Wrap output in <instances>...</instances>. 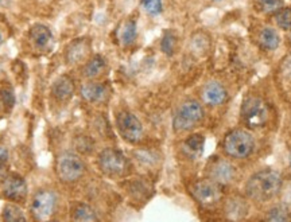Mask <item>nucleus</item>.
<instances>
[{"label": "nucleus", "mask_w": 291, "mask_h": 222, "mask_svg": "<svg viewBox=\"0 0 291 222\" xmlns=\"http://www.w3.org/2000/svg\"><path fill=\"white\" fill-rule=\"evenodd\" d=\"M282 176L274 170H263L254 174L245 183V194L255 202H267L275 198L282 189Z\"/></svg>", "instance_id": "1"}, {"label": "nucleus", "mask_w": 291, "mask_h": 222, "mask_svg": "<svg viewBox=\"0 0 291 222\" xmlns=\"http://www.w3.org/2000/svg\"><path fill=\"white\" fill-rule=\"evenodd\" d=\"M224 152L233 159H244L252 154L255 140L252 135L244 129H233L225 135L223 143Z\"/></svg>", "instance_id": "2"}, {"label": "nucleus", "mask_w": 291, "mask_h": 222, "mask_svg": "<svg viewBox=\"0 0 291 222\" xmlns=\"http://www.w3.org/2000/svg\"><path fill=\"white\" fill-rule=\"evenodd\" d=\"M202 117H204L202 107L194 100H188L182 102L179 108L177 109L173 119V128L176 132L190 131L202 120Z\"/></svg>", "instance_id": "3"}, {"label": "nucleus", "mask_w": 291, "mask_h": 222, "mask_svg": "<svg viewBox=\"0 0 291 222\" xmlns=\"http://www.w3.org/2000/svg\"><path fill=\"white\" fill-rule=\"evenodd\" d=\"M55 173L62 182L72 183L79 180L85 173V164L82 159L73 152H64L57 158Z\"/></svg>", "instance_id": "4"}, {"label": "nucleus", "mask_w": 291, "mask_h": 222, "mask_svg": "<svg viewBox=\"0 0 291 222\" xmlns=\"http://www.w3.org/2000/svg\"><path fill=\"white\" fill-rule=\"evenodd\" d=\"M242 117L251 128H259L266 124L268 119V108L266 102L259 97H248L242 102Z\"/></svg>", "instance_id": "5"}, {"label": "nucleus", "mask_w": 291, "mask_h": 222, "mask_svg": "<svg viewBox=\"0 0 291 222\" xmlns=\"http://www.w3.org/2000/svg\"><path fill=\"white\" fill-rule=\"evenodd\" d=\"M98 167L101 173L108 176H120L128 167V160L120 151L115 148H105L98 155Z\"/></svg>", "instance_id": "6"}, {"label": "nucleus", "mask_w": 291, "mask_h": 222, "mask_svg": "<svg viewBox=\"0 0 291 222\" xmlns=\"http://www.w3.org/2000/svg\"><path fill=\"white\" fill-rule=\"evenodd\" d=\"M117 131L128 143H138L143 138V126L140 120L131 112L121 111L116 116Z\"/></svg>", "instance_id": "7"}, {"label": "nucleus", "mask_w": 291, "mask_h": 222, "mask_svg": "<svg viewBox=\"0 0 291 222\" xmlns=\"http://www.w3.org/2000/svg\"><path fill=\"white\" fill-rule=\"evenodd\" d=\"M214 180L202 179L195 182L192 187V194L194 199L204 207H213L221 199V189Z\"/></svg>", "instance_id": "8"}, {"label": "nucleus", "mask_w": 291, "mask_h": 222, "mask_svg": "<svg viewBox=\"0 0 291 222\" xmlns=\"http://www.w3.org/2000/svg\"><path fill=\"white\" fill-rule=\"evenodd\" d=\"M57 198L55 194L50 190H41L32 197L31 201V213L35 220L43 221L54 213Z\"/></svg>", "instance_id": "9"}, {"label": "nucleus", "mask_w": 291, "mask_h": 222, "mask_svg": "<svg viewBox=\"0 0 291 222\" xmlns=\"http://www.w3.org/2000/svg\"><path fill=\"white\" fill-rule=\"evenodd\" d=\"M3 195L10 201H23L27 195V185L26 180L18 174H7L1 182Z\"/></svg>", "instance_id": "10"}, {"label": "nucleus", "mask_w": 291, "mask_h": 222, "mask_svg": "<svg viewBox=\"0 0 291 222\" xmlns=\"http://www.w3.org/2000/svg\"><path fill=\"white\" fill-rule=\"evenodd\" d=\"M92 42L89 38H77L65 48V61L69 65H76L88 58L91 54Z\"/></svg>", "instance_id": "11"}, {"label": "nucleus", "mask_w": 291, "mask_h": 222, "mask_svg": "<svg viewBox=\"0 0 291 222\" xmlns=\"http://www.w3.org/2000/svg\"><path fill=\"white\" fill-rule=\"evenodd\" d=\"M209 176L220 186L229 185L235 178V167L228 160L216 159L209 166Z\"/></svg>", "instance_id": "12"}, {"label": "nucleus", "mask_w": 291, "mask_h": 222, "mask_svg": "<svg viewBox=\"0 0 291 222\" xmlns=\"http://www.w3.org/2000/svg\"><path fill=\"white\" fill-rule=\"evenodd\" d=\"M201 98L209 107L221 105L226 100V90L223 85L216 81L208 82L201 90Z\"/></svg>", "instance_id": "13"}, {"label": "nucleus", "mask_w": 291, "mask_h": 222, "mask_svg": "<svg viewBox=\"0 0 291 222\" xmlns=\"http://www.w3.org/2000/svg\"><path fill=\"white\" fill-rule=\"evenodd\" d=\"M51 95L58 102L69 101L74 95V81L69 76H61L51 85Z\"/></svg>", "instance_id": "14"}, {"label": "nucleus", "mask_w": 291, "mask_h": 222, "mask_svg": "<svg viewBox=\"0 0 291 222\" xmlns=\"http://www.w3.org/2000/svg\"><path fill=\"white\" fill-rule=\"evenodd\" d=\"M29 39L32 46L39 50L46 48L53 41V32L46 24L36 23L29 31Z\"/></svg>", "instance_id": "15"}, {"label": "nucleus", "mask_w": 291, "mask_h": 222, "mask_svg": "<svg viewBox=\"0 0 291 222\" xmlns=\"http://www.w3.org/2000/svg\"><path fill=\"white\" fill-rule=\"evenodd\" d=\"M80 95L86 102L91 104H98L103 102L108 97V89L107 86L98 82H88L84 84L80 89Z\"/></svg>", "instance_id": "16"}, {"label": "nucleus", "mask_w": 291, "mask_h": 222, "mask_svg": "<svg viewBox=\"0 0 291 222\" xmlns=\"http://www.w3.org/2000/svg\"><path fill=\"white\" fill-rule=\"evenodd\" d=\"M204 145H205V138L200 133H194L182 143V152L189 159H197L202 155Z\"/></svg>", "instance_id": "17"}, {"label": "nucleus", "mask_w": 291, "mask_h": 222, "mask_svg": "<svg viewBox=\"0 0 291 222\" xmlns=\"http://www.w3.org/2000/svg\"><path fill=\"white\" fill-rule=\"evenodd\" d=\"M138 35V27H136V22L133 19H127L120 24L119 31H117V36L121 45L124 46H129L135 42Z\"/></svg>", "instance_id": "18"}, {"label": "nucleus", "mask_w": 291, "mask_h": 222, "mask_svg": "<svg viewBox=\"0 0 291 222\" xmlns=\"http://www.w3.org/2000/svg\"><path fill=\"white\" fill-rule=\"evenodd\" d=\"M258 42H259V46L264 50H268V51H273L275 48H278L279 42V35L276 31L271 29V27H264L261 29L259 35H258Z\"/></svg>", "instance_id": "19"}, {"label": "nucleus", "mask_w": 291, "mask_h": 222, "mask_svg": "<svg viewBox=\"0 0 291 222\" xmlns=\"http://www.w3.org/2000/svg\"><path fill=\"white\" fill-rule=\"evenodd\" d=\"M190 48L194 54L205 55L209 48H210V39L209 35L204 31H197L194 32L190 38Z\"/></svg>", "instance_id": "20"}, {"label": "nucleus", "mask_w": 291, "mask_h": 222, "mask_svg": "<svg viewBox=\"0 0 291 222\" xmlns=\"http://www.w3.org/2000/svg\"><path fill=\"white\" fill-rule=\"evenodd\" d=\"M104 67H105V60H104L101 55L96 54L93 58H91V60L86 62V65L84 66V70H82V74L86 78H95L101 74Z\"/></svg>", "instance_id": "21"}, {"label": "nucleus", "mask_w": 291, "mask_h": 222, "mask_svg": "<svg viewBox=\"0 0 291 222\" xmlns=\"http://www.w3.org/2000/svg\"><path fill=\"white\" fill-rule=\"evenodd\" d=\"M72 218L74 221H97V216L95 210L86 204L77 205L73 209Z\"/></svg>", "instance_id": "22"}, {"label": "nucleus", "mask_w": 291, "mask_h": 222, "mask_svg": "<svg viewBox=\"0 0 291 222\" xmlns=\"http://www.w3.org/2000/svg\"><path fill=\"white\" fill-rule=\"evenodd\" d=\"M3 220L7 222H24L27 218L24 217V213L22 209L14 204H7L3 209Z\"/></svg>", "instance_id": "23"}, {"label": "nucleus", "mask_w": 291, "mask_h": 222, "mask_svg": "<svg viewBox=\"0 0 291 222\" xmlns=\"http://www.w3.org/2000/svg\"><path fill=\"white\" fill-rule=\"evenodd\" d=\"M275 23L279 29L285 31H291V7L280 8L278 12L274 14Z\"/></svg>", "instance_id": "24"}, {"label": "nucleus", "mask_w": 291, "mask_h": 222, "mask_svg": "<svg viewBox=\"0 0 291 222\" xmlns=\"http://www.w3.org/2000/svg\"><path fill=\"white\" fill-rule=\"evenodd\" d=\"M255 6L263 14H275L283 7V0H255Z\"/></svg>", "instance_id": "25"}, {"label": "nucleus", "mask_w": 291, "mask_h": 222, "mask_svg": "<svg viewBox=\"0 0 291 222\" xmlns=\"http://www.w3.org/2000/svg\"><path fill=\"white\" fill-rule=\"evenodd\" d=\"M226 214L230 217V218H242V216L245 214V211H247V207H245V205L242 202V199H230L229 202H226Z\"/></svg>", "instance_id": "26"}, {"label": "nucleus", "mask_w": 291, "mask_h": 222, "mask_svg": "<svg viewBox=\"0 0 291 222\" xmlns=\"http://www.w3.org/2000/svg\"><path fill=\"white\" fill-rule=\"evenodd\" d=\"M177 45V36L171 30H166L161 39V50L163 51L166 55H173L174 50H176Z\"/></svg>", "instance_id": "27"}, {"label": "nucleus", "mask_w": 291, "mask_h": 222, "mask_svg": "<svg viewBox=\"0 0 291 222\" xmlns=\"http://www.w3.org/2000/svg\"><path fill=\"white\" fill-rule=\"evenodd\" d=\"M140 7L150 16H158L163 10L162 0H140Z\"/></svg>", "instance_id": "28"}, {"label": "nucleus", "mask_w": 291, "mask_h": 222, "mask_svg": "<svg viewBox=\"0 0 291 222\" xmlns=\"http://www.w3.org/2000/svg\"><path fill=\"white\" fill-rule=\"evenodd\" d=\"M0 100L3 102V105L7 109H12L15 105V95L10 88H3L0 89Z\"/></svg>", "instance_id": "29"}, {"label": "nucleus", "mask_w": 291, "mask_h": 222, "mask_svg": "<svg viewBox=\"0 0 291 222\" xmlns=\"http://www.w3.org/2000/svg\"><path fill=\"white\" fill-rule=\"evenodd\" d=\"M289 217L283 207L275 206L267 213V221H287Z\"/></svg>", "instance_id": "30"}, {"label": "nucleus", "mask_w": 291, "mask_h": 222, "mask_svg": "<svg viewBox=\"0 0 291 222\" xmlns=\"http://www.w3.org/2000/svg\"><path fill=\"white\" fill-rule=\"evenodd\" d=\"M1 43H3V34H1V31H0V46H1Z\"/></svg>", "instance_id": "31"}, {"label": "nucleus", "mask_w": 291, "mask_h": 222, "mask_svg": "<svg viewBox=\"0 0 291 222\" xmlns=\"http://www.w3.org/2000/svg\"><path fill=\"white\" fill-rule=\"evenodd\" d=\"M289 166H290V171H291V151H290V156H289Z\"/></svg>", "instance_id": "32"}, {"label": "nucleus", "mask_w": 291, "mask_h": 222, "mask_svg": "<svg viewBox=\"0 0 291 222\" xmlns=\"http://www.w3.org/2000/svg\"><path fill=\"white\" fill-rule=\"evenodd\" d=\"M212 1H223V0H212Z\"/></svg>", "instance_id": "33"}]
</instances>
